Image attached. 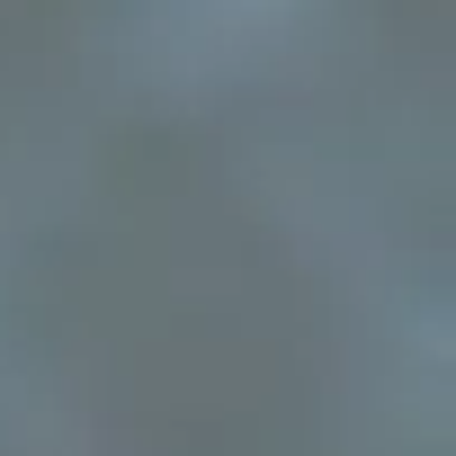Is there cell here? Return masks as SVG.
I'll return each instance as SVG.
<instances>
[{"label":"cell","mask_w":456,"mask_h":456,"mask_svg":"<svg viewBox=\"0 0 456 456\" xmlns=\"http://www.w3.org/2000/svg\"><path fill=\"white\" fill-rule=\"evenodd\" d=\"M296 0H170L161 10V37L188 54V63H224V54H251L287 28Z\"/></svg>","instance_id":"cell-1"}]
</instances>
